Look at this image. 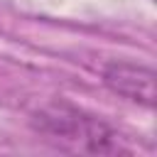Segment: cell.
Segmentation results:
<instances>
[{
  "label": "cell",
  "mask_w": 157,
  "mask_h": 157,
  "mask_svg": "<svg viewBox=\"0 0 157 157\" xmlns=\"http://www.w3.org/2000/svg\"><path fill=\"white\" fill-rule=\"evenodd\" d=\"M32 125L44 140L69 152L118 155L128 152L120 135L96 115H88L69 103H52L32 115Z\"/></svg>",
  "instance_id": "cell-1"
},
{
  "label": "cell",
  "mask_w": 157,
  "mask_h": 157,
  "mask_svg": "<svg viewBox=\"0 0 157 157\" xmlns=\"http://www.w3.org/2000/svg\"><path fill=\"white\" fill-rule=\"evenodd\" d=\"M155 71L135 61H110L103 69V83L110 93L137 103L142 108H155Z\"/></svg>",
  "instance_id": "cell-2"
}]
</instances>
